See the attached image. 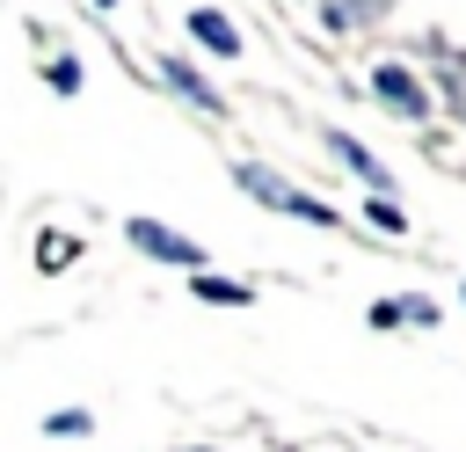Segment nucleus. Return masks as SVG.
Listing matches in <instances>:
<instances>
[{"mask_svg": "<svg viewBox=\"0 0 466 452\" xmlns=\"http://www.w3.org/2000/svg\"><path fill=\"white\" fill-rule=\"evenodd\" d=\"M233 182H240L255 204L284 211V219H306V226H342V211H335L328 197H313V190L284 182V175H277V168H262V160H233Z\"/></svg>", "mask_w": 466, "mask_h": 452, "instance_id": "obj_1", "label": "nucleus"}, {"mask_svg": "<svg viewBox=\"0 0 466 452\" xmlns=\"http://www.w3.org/2000/svg\"><path fill=\"white\" fill-rule=\"evenodd\" d=\"M371 95H379V109H393L400 124H430V117H437V87H430L408 58H371Z\"/></svg>", "mask_w": 466, "mask_h": 452, "instance_id": "obj_2", "label": "nucleus"}, {"mask_svg": "<svg viewBox=\"0 0 466 452\" xmlns=\"http://www.w3.org/2000/svg\"><path fill=\"white\" fill-rule=\"evenodd\" d=\"M124 241L138 248V255H153V262H175V270H204L211 255H204V241H189V233H175V226H160V219H124Z\"/></svg>", "mask_w": 466, "mask_h": 452, "instance_id": "obj_3", "label": "nucleus"}, {"mask_svg": "<svg viewBox=\"0 0 466 452\" xmlns=\"http://www.w3.org/2000/svg\"><path fill=\"white\" fill-rule=\"evenodd\" d=\"M320 146H328V153H335V160H342V168H350V175H357L371 197H393V168H386V160H379L364 139H350L342 124H320Z\"/></svg>", "mask_w": 466, "mask_h": 452, "instance_id": "obj_4", "label": "nucleus"}, {"mask_svg": "<svg viewBox=\"0 0 466 452\" xmlns=\"http://www.w3.org/2000/svg\"><path fill=\"white\" fill-rule=\"evenodd\" d=\"M393 7H400V0H320V29H328V36H364V29H379Z\"/></svg>", "mask_w": 466, "mask_h": 452, "instance_id": "obj_5", "label": "nucleus"}, {"mask_svg": "<svg viewBox=\"0 0 466 452\" xmlns=\"http://www.w3.org/2000/svg\"><path fill=\"white\" fill-rule=\"evenodd\" d=\"M153 66H160V80H167V87H175L189 109H204V117H226V95H218V87H211V80H204L189 58H153Z\"/></svg>", "mask_w": 466, "mask_h": 452, "instance_id": "obj_6", "label": "nucleus"}, {"mask_svg": "<svg viewBox=\"0 0 466 452\" xmlns=\"http://www.w3.org/2000/svg\"><path fill=\"white\" fill-rule=\"evenodd\" d=\"M189 36H197L211 58H240V29H233L218 7H189Z\"/></svg>", "mask_w": 466, "mask_h": 452, "instance_id": "obj_7", "label": "nucleus"}, {"mask_svg": "<svg viewBox=\"0 0 466 452\" xmlns=\"http://www.w3.org/2000/svg\"><path fill=\"white\" fill-rule=\"evenodd\" d=\"M197 299H204V306H255V284H240V277H211V270H197Z\"/></svg>", "mask_w": 466, "mask_h": 452, "instance_id": "obj_8", "label": "nucleus"}, {"mask_svg": "<svg viewBox=\"0 0 466 452\" xmlns=\"http://www.w3.org/2000/svg\"><path fill=\"white\" fill-rule=\"evenodd\" d=\"M400 321H408V328H444V306L422 299V292H400Z\"/></svg>", "mask_w": 466, "mask_h": 452, "instance_id": "obj_9", "label": "nucleus"}, {"mask_svg": "<svg viewBox=\"0 0 466 452\" xmlns=\"http://www.w3.org/2000/svg\"><path fill=\"white\" fill-rule=\"evenodd\" d=\"M364 219H371L379 233H408V211H400L393 197H364Z\"/></svg>", "mask_w": 466, "mask_h": 452, "instance_id": "obj_10", "label": "nucleus"}, {"mask_svg": "<svg viewBox=\"0 0 466 452\" xmlns=\"http://www.w3.org/2000/svg\"><path fill=\"white\" fill-rule=\"evenodd\" d=\"M44 430H51V437H87V430H95V416H87V408H51V416H44Z\"/></svg>", "mask_w": 466, "mask_h": 452, "instance_id": "obj_11", "label": "nucleus"}, {"mask_svg": "<svg viewBox=\"0 0 466 452\" xmlns=\"http://www.w3.org/2000/svg\"><path fill=\"white\" fill-rule=\"evenodd\" d=\"M73 255H80V241H73V233H44V248H36V262H44V270H66Z\"/></svg>", "mask_w": 466, "mask_h": 452, "instance_id": "obj_12", "label": "nucleus"}, {"mask_svg": "<svg viewBox=\"0 0 466 452\" xmlns=\"http://www.w3.org/2000/svg\"><path fill=\"white\" fill-rule=\"evenodd\" d=\"M44 80H51L58 95H80V66H73V58H51V66H44Z\"/></svg>", "mask_w": 466, "mask_h": 452, "instance_id": "obj_13", "label": "nucleus"}, {"mask_svg": "<svg viewBox=\"0 0 466 452\" xmlns=\"http://www.w3.org/2000/svg\"><path fill=\"white\" fill-rule=\"evenodd\" d=\"M364 321H371L379 335H386V328H408V321H400V299H371V313H364Z\"/></svg>", "mask_w": 466, "mask_h": 452, "instance_id": "obj_14", "label": "nucleus"}, {"mask_svg": "<svg viewBox=\"0 0 466 452\" xmlns=\"http://www.w3.org/2000/svg\"><path fill=\"white\" fill-rule=\"evenodd\" d=\"M95 7H116V0H95Z\"/></svg>", "mask_w": 466, "mask_h": 452, "instance_id": "obj_15", "label": "nucleus"}, {"mask_svg": "<svg viewBox=\"0 0 466 452\" xmlns=\"http://www.w3.org/2000/svg\"><path fill=\"white\" fill-rule=\"evenodd\" d=\"M459 299H466V284H459Z\"/></svg>", "mask_w": 466, "mask_h": 452, "instance_id": "obj_16", "label": "nucleus"}]
</instances>
